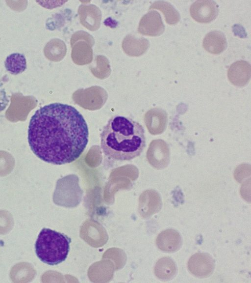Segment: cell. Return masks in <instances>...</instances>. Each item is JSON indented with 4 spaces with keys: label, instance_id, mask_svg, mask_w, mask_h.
<instances>
[{
    "label": "cell",
    "instance_id": "cell-1",
    "mask_svg": "<svg viewBox=\"0 0 251 283\" xmlns=\"http://www.w3.org/2000/svg\"><path fill=\"white\" fill-rule=\"evenodd\" d=\"M89 130L82 115L74 107L60 103L45 105L31 117L28 142L41 160L53 165L77 160L88 143Z\"/></svg>",
    "mask_w": 251,
    "mask_h": 283
},
{
    "label": "cell",
    "instance_id": "cell-5",
    "mask_svg": "<svg viewBox=\"0 0 251 283\" xmlns=\"http://www.w3.org/2000/svg\"><path fill=\"white\" fill-rule=\"evenodd\" d=\"M218 5L212 0H199L193 2L190 7L191 17L197 22L208 23L218 16Z\"/></svg>",
    "mask_w": 251,
    "mask_h": 283
},
{
    "label": "cell",
    "instance_id": "cell-14",
    "mask_svg": "<svg viewBox=\"0 0 251 283\" xmlns=\"http://www.w3.org/2000/svg\"><path fill=\"white\" fill-rule=\"evenodd\" d=\"M150 9H156L161 11L166 22L169 25H176L180 21V16L178 11L166 1H156L151 5Z\"/></svg>",
    "mask_w": 251,
    "mask_h": 283
},
{
    "label": "cell",
    "instance_id": "cell-2",
    "mask_svg": "<svg viewBox=\"0 0 251 283\" xmlns=\"http://www.w3.org/2000/svg\"><path fill=\"white\" fill-rule=\"evenodd\" d=\"M100 146L108 158L130 161L140 155L146 146L143 126L132 119L121 115L112 117L100 134Z\"/></svg>",
    "mask_w": 251,
    "mask_h": 283
},
{
    "label": "cell",
    "instance_id": "cell-10",
    "mask_svg": "<svg viewBox=\"0 0 251 283\" xmlns=\"http://www.w3.org/2000/svg\"><path fill=\"white\" fill-rule=\"evenodd\" d=\"M202 46L206 51L211 54H219L226 48V37L220 31H211L207 33L203 38Z\"/></svg>",
    "mask_w": 251,
    "mask_h": 283
},
{
    "label": "cell",
    "instance_id": "cell-11",
    "mask_svg": "<svg viewBox=\"0 0 251 283\" xmlns=\"http://www.w3.org/2000/svg\"><path fill=\"white\" fill-rule=\"evenodd\" d=\"M176 266L170 257H164L159 259L156 262L154 272L156 276L160 280L169 281L173 279L176 273Z\"/></svg>",
    "mask_w": 251,
    "mask_h": 283
},
{
    "label": "cell",
    "instance_id": "cell-7",
    "mask_svg": "<svg viewBox=\"0 0 251 283\" xmlns=\"http://www.w3.org/2000/svg\"><path fill=\"white\" fill-rule=\"evenodd\" d=\"M251 76V64L245 60H238L233 63L227 70L229 81L238 87L246 85L250 81Z\"/></svg>",
    "mask_w": 251,
    "mask_h": 283
},
{
    "label": "cell",
    "instance_id": "cell-12",
    "mask_svg": "<svg viewBox=\"0 0 251 283\" xmlns=\"http://www.w3.org/2000/svg\"><path fill=\"white\" fill-rule=\"evenodd\" d=\"M154 144L153 150L154 161L152 166L158 169L167 166L170 161V152L168 144L162 140L152 141Z\"/></svg>",
    "mask_w": 251,
    "mask_h": 283
},
{
    "label": "cell",
    "instance_id": "cell-6",
    "mask_svg": "<svg viewBox=\"0 0 251 283\" xmlns=\"http://www.w3.org/2000/svg\"><path fill=\"white\" fill-rule=\"evenodd\" d=\"M187 267L190 272L195 276L206 278L213 273L215 262L209 254L198 253L189 258Z\"/></svg>",
    "mask_w": 251,
    "mask_h": 283
},
{
    "label": "cell",
    "instance_id": "cell-16",
    "mask_svg": "<svg viewBox=\"0 0 251 283\" xmlns=\"http://www.w3.org/2000/svg\"><path fill=\"white\" fill-rule=\"evenodd\" d=\"M153 124L155 126V134L162 133L166 128L167 123V114L161 108H154L150 111Z\"/></svg>",
    "mask_w": 251,
    "mask_h": 283
},
{
    "label": "cell",
    "instance_id": "cell-17",
    "mask_svg": "<svg viewBox=\"0 0 251 283\" xmlns=\"http://www.w3.org/2000/svg\"><path fill=\"white\" fill-rule=\"evenodd\" d=\"M13 219L11 214L6 211H0V234L8 232L13 226Z\"/></svg>",
    "mask_w": 251,
    "mask_h": 283
},
{
    "label": "cell",
    "instance_id": "cell-15",
    "mask_svg": "<svg viewBox=\"0 0 251 283\" xmlns=\"http://www.w3.org/2000/svg\"><path fill=\"white\" fill-rule=\"evenodd\" d=\"M6 70L13 75H18L24 72L26 68L25 56L20 53H13L8 56L5 61Z\"/></svg>",
    "mask_w": 251,
    "mask_h": 283
},
{
    "label": "cell",
    "instance_id": "cell-13",
    "mask_svg": "<svg viewBox=\"0 0 251 283\" xmlns=\"http://www.w3.org/2000/svg\"><path fill=\"white\" fill-rule=\"evenodd\" d=\"M10 275L14 283H24L29 282L33 279L35 271L31 264L22 262L15 265L11 269Z\"/></svg>",
    "mask_w": 251,
    "mask_h": 283
},
{
    "label": "cell",
    "instance_id": "cell-9",
    "mask_svg": "<svg viewBox=\"0 0 251 283\" xmlns=\"http://www.w3.org/2000/svg\"><path fill=\"white\" fill-rule=\"evenodd\" d=\"M156 244L162 251L174 252L181 247L182 239L178 231L173 229H167L158 235Z\"/></svg>",
    "mask_w": 251,
    "mask_h": 283
},
{
    "label": "cell",
    "instance_id": "cell-3",
    "mask_svg": "<svg viewBox=\"0 0 251 283\" xmlns=\"http://www.w3.org/2000/svg\"><path fill=\"white\" fill-rule=\"evenodd\" d=\"M71 239L66 235L48 228H43L35 243V252L43 262L58 264L67 258Z\"/></svg>",
    "mask_w": 251,
    "mask_h": 283
},
{
    "label": "cell",
    "instance_id": "cell-18",
    "mask_svg": "<svg viewBox=\"0 0 251 283\" xmlns=\"http://www.w3.org/2000/svg\"><path fill=\"white\" fill-rule=\"evenodd\" d=\"M9 100L4 89H0V112L5 109L8 105Z\"/></svg>",
    "mask_w": 251,
    "mask_h": 283
},
{
    "label": "cell",
    "instance_id": "cell-4",
    "mask_svg": "<svg viewBox=\"0 0 251 283\" xmlns=\"http://www.w3.org/2000/svg\"><path fill=\"white\" fill-rule=\"evenodd\" d=\"M82 193L78 185V177L75 175H70L57 181L53 200L59 206L75 207L80 202Z\"/></svg>",
    "mask_w": 251,
    "mask_h": 283
},
{
    "label": "cell",
    "instance_id": "cell-8",
    "mask_svg": "<svg viewBox=\"0 0 251 283\" xmlns=\"http://www.w3.org/2000/svg\"><path fill=\"white\" fill-rule=\"evenodd\" d=\"M165 30V26L160 14L153 10L146 14L141 21L140 31L144 34L156 36L161 35Z\"/></svg>",
    "mask_w": 251,
    "mask_h": 283
}]
</instances>
